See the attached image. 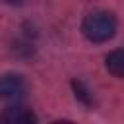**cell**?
Masks as SVG:
<instances>
[{
	"label": "cell",
	"instance_id": "obj_4",
	"mask_svg": "<svg viewBox=\"0 0 124 124\" xmlns=\"http://www.w3.org/2000/svg\"><path fill=\"white\" fill-rule=\"evenodd\" d=\"M105 64H107V70H108L112 76L124 78V48L112 50V52L107 56Z\"/></svg>",
	"mask_w": 124,
	"mask_h": 124
},
{
	"label": "cell",
	"instance_id": "obj_1",
	"mask_svg": "<svg viewBox=\"0 0 124 124\" xmlns=\"http://www.w3.org/2000/svg\"><path fill=\"white\" fill-rule=\"evenodd\" d=\"M81 31H83V35L89 41H93V43H105V41L112 39L114 33H116V17H114V14H110L107 10L89 12L83 17Z\"/></svg>",
	"mask_w": 124,
	"mask_h": 124
},
{
	"label": "cell",
	"instance_id": "obj_2",
	"mask_svg": "<svg viewBox=\"0 0 124 124\" xmlns=\"http://www.w3.org/2000/svg\"><path fill=\"white\" fill-rule=\"evenodd\" d=\"M25 81L17 74H4L0 76V99L4 101H17L25 95Z\"/></svg>",
	"mask_w": 124,
	"mask_h": 124
},
{
	"label": "cell",
	"instance_id": "obj_5",
	"mask_svg": "<svg viewBox=\"0 0 124 124\" xmlns=\"http://www.w3.org/2000/svg\"><path fill=\"white\" fill-rule=\"evenodd\" d=\"M52 124H76V122H72V120H56Z\"/></svg>",
	"mask_w": 124,
	"mask_h": 124
},
{
	"label": "cell",
	"instance_id": "obj_3",
	"mask_svg": "<svg viewBox=\"0 0 124 124\" xmlns=\"http://www.w3.org/2000/svg\"><path fill=\"white\" fill-rule=\"evenodd\" d=\"M0 124H37L35 112L25 105H10L0 116Z\"/></svg>",
	"mask_w": 124,
	"mask_h": 124
}]
</instances>
